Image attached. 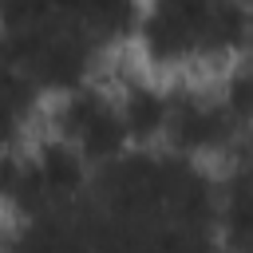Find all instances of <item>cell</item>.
<instances>
[{"label":"cell","mask_w":253,"mask_h":253,"mask_svg":"<svg viewBox=\"0 0 253 253\" xmlns=\"http://www.w3.org/2000/svg\"><path fill=\"white\" fill-rule=\"evenodd\" d=\"M213 0H138L134 16V59L154 75L194 71L206 59V24Z\"/></svg>","instance_id":"1"},{"label":"cell","mask_w":253,"mask_h":253,"mask_svg":"<svg viewBox=\"0 0 253 253\" xmlns=\"http://www.w3.org/2000/svg\"><path fill=\"white\" fill-rule=\"evenodd\" d=\"M43 130H55L67 142H75L79 154L91 162V170H103L130 150L126 126H123L119 107H115V91L103 79H91L67 95L47 99Z\"/></svg>","instance_id":"2"},{"label":"cell","mask_w":253,"mask_h":253,"mask_svg":"<svg viewBox=\"0 0 253 253\" xmlns=\"http://www.w3.org/2000/svg\"><path fill=\"white\" fill-rule=\"evenodd\" d=\"M245 130L225 115V107L217 103L213 87H190V83H174L170 91V119H166V134H162V150L178 154L186 162H229L241 146H245Z\"/></svg>","instance_id":"3"},{"label":"cell","mask_w":253,"mask_h":253,"mask_svg":"<svg viewBox=\"0 0 253 253\" xmlns=\"http://www.w3.org/2000/svg\"><path fill=\"white\" fill-rule=\"evenodd\" d=\"M111 91H115V107H119V119L126 126L130 150H162L174 79L154 75L142 63H134L126 75H119L111 83Z\"/></svg>","instance_id":"4"},{"label":"cell","mask_w":253,"mask_h":253,"mask_svg":"<svg viewBox=\"0 0 253 253\" xmlns=\"http://www.w3.org/2000/svg\"><path fill=\"white\" fill-rule=\"evenodd\" d=\"M28 154H32V166H36V178L51 202V210H63L71 206L75 198L87 194V186H95V170L91 162L79 154L75 142H67L63 134L55 130H36L32 142H28Z\"/></svg>","instance_id":"5"},{"label":"cell","mask_w":253,"mask_h":253,"mask_svg":"<svg viewBox=\"0 0 253 253\" xmlns=\"http://www.w3.org/2000/svg\"><path fill=\"white\" fill-rule=\"evenodd\" d=\"M47 99L28 79L24 67L0 59V150L28 146L36 126H43Z\"/></svg>","instance_id":"6"},{"label":"cell","mask_w":253,"mask_h":253,"mask_svg":"<svg viewBox=\"0 0 253 253\" xmlns=\"http://www.w3.org/2000/svg\"><path fill=\"white\" fill-rule=\"evenodd\" d=\"M213 95H217V103L225 107V115H229V119L245 130V138H249V126H253V55H241V59L217 67Z\"/></svg>","instance_id":"7"}]
</instances>
